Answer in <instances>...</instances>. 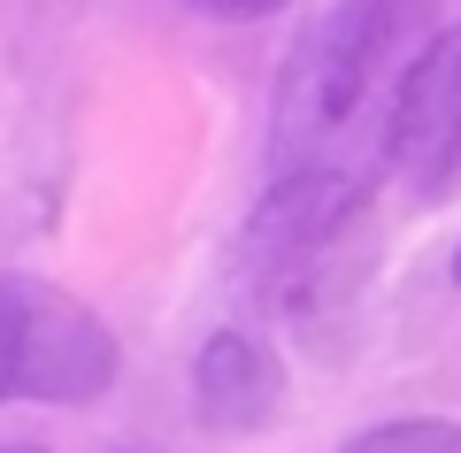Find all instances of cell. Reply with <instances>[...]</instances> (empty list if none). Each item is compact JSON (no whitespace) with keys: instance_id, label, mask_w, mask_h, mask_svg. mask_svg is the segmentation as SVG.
Returning <instances> with one entry per match:
<instances>
[{"instance_id":"8","label":"cell","mask_w":461,"mask_h":453,"mask_svg":"<svg viewBox=\"0 0 461 453\" xmlns=\"http://www.w3.org/2000/svg\"><path fill=\"white\" fill-rule=\"evenodd\" d=\"M0 453H47V446H0Z\"/></svg>"},{"instance_id":"9","label":"cell","mask_w":461,"mask_h":453,"mask_svg":"<svg viewBox=\"0 0 461 453\" xmlns=\"http://www.w3.org/2000/svg\"><path fill=\"white\" fill-rule=\"evenodd\" d=\"M454 285H461V246H454Z\"/></svg>"},{"instance_id":"1","label":"cell","mask_w":461,"mask_h":453,"mask_svg":"<svg viewBox=\"0 0 461 453\" xmlns=\"http://www.w3.org/2000/svg\"><path fill=\"white\" fill-rule=\"evenodd\" d=\"M438 0H330L300 32L269 100V177L369 185L393 162V108L415 54L430 47Z\"/></svg>"},{"instance_id":"6","label":"cell","mask_w":461,"mask_h":453,"mask_svg":"<svg viewBox=\"0 0 461 453\" xmlns=\"http://www.w3.org/2000/svg\"><path fill=\"white\" fill-rule=\"evenodd\" d=\"M339 453H461V422H446V415H400V422H377V430L346 438Z\"/></svg>"},{"instance_id":"4","label":"cell","mask_w":461,"mask_h":453,"mask_svg":"<svg viewBox=\"0 0 461 453\" xmlns=\"http://www.w3.org/2000/svg\"><path fill=\"white\" fill-rule=\"evenodd\" d=\"M393 169L408 177V193L438 200L461 177V16L415 54L408 85L393 108Z\"/></svg>"},{"instance_id":"3","label":"cell","mask_w":461,"mask_h":453,"mask_svg":"<svg viewBox=\"0 0 461 453\" xmlns=\"http://www.w3.org/2000/svg\"><path fill=\"white\" fill-rule=\"evenodd\" d=\"M369 185H339V177H269L262 208L239 231V276L254 285L262 308H300L323 285L339 239L354 231Z\"/></svg>"},{"instance_id":"5","label":"cell","mask_w":461,"mask_h":453,"mask_svg":"<svg viewBox=\"0 0 461 453\" xmlns=\"http://www.w3.org/2000/svg\"><path fill=\"white\" fill-rule=\"evenodd\" d=\"M193 407L208 430H269L285 407V361L254 331H215L193 354Z\"/></svg>"},{"instance_id":"7","label":"cell","mask_w":461,"mask_h":453,"mask_svg":"<svg viewBox=\"0 0 461 453\" xmlns=\"http://www.w3.org/2000/svg\"><path fill=\"white\" fill-rule=\"evenodd\" d=\"M169 8L208 16V23H262V16H277V8H293V0H169Z\"/></svg>"},{"instance_id":"2","label":"cell","mask_w":461,"mask_h":453,"mask_svg":"<svg viewBox=\"0 0 461 453\" xmlns=\"http://www.w3.org/2000/svg\"><path fill=\"white\" fill-rule=\"evenodd\" d=\"M123 346L85 300L23 269H0V407H93L108 400Z\"/></svg>"}]
</instances>
